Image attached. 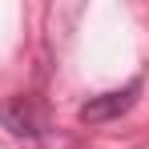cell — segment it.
<instances>
[{
  "instance_id": "2",
  "label": "cell",
  "mask_w": 149,
  "mask_h": 149,
  "mask_svg": "<svg viewBox=\"0 0 149 149\" xmlns=\"http://www.w3.org/2000/svg\"><path fill=\"white\" fill-rule=\"evenodd\" d=\"M0 125H4L12 137H40V133H45V109H40L36 97L16 93V97H8L0 105Z\"/></svg>"
},
{
  "instance_id": "1",
  "label": "cell",
  "mask_w": 149,
  "mask_h": 149,
  "mask_svg": "<svg viewBox=\"0 0 149 149\" xmlns=\"http://www.w3.org/2000/svg\"><path fill=\"white\" fill-rule=\"evenodd\" d=\"M137 93H141V77H133L125 89H109V93H101V97H89L81 105V121L85 125H105V121H117L121 113H129L133 105H137Z\"/></svg>"
}]
</instances>
